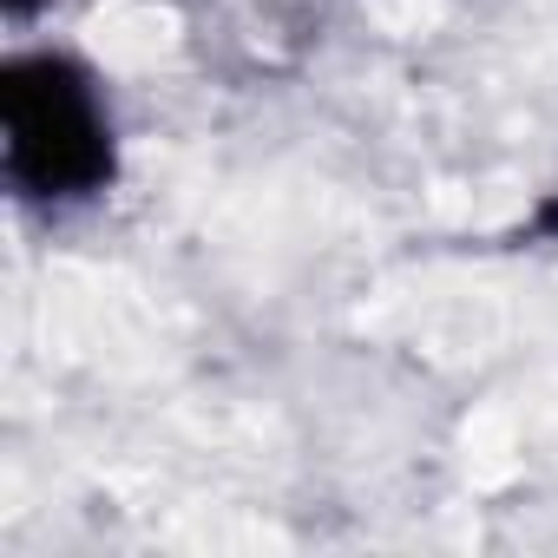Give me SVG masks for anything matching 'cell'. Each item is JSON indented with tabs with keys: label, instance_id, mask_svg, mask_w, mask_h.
Instances as JSON below:
<instances>
[{
	"label": "cell",
	"instance_id": "1",
	"mask_svg": "<svg viewBox=\"0 0 558 558\" xmlns=\"http://www.w3.org/2000/svg\"><path fill=\"white\" fill-rule=\"evenodd\" d=\"M86 53L99 66H119V73H138V66H158L178 53L184 40V21L165 0H106V8L86 14Z\"/></svg>",
	"mask_w": 558,
	"mask_h": 558
},
{
	"label": "cell",
	"instance_id": "2",
	"mask_svg": "<svg viewBox=\"0 0 558 558\" xmlns=\"http://www.w3.org/2000/svg\"><path fill=\"white\" fill-rule=\"evenodd\" d=\"M460 447H466V473H473L480 486H499V480H512V466H519V434H512V421H506L499 408H480V414L466 421Z\"/></svg>",
	"mask_w": 558,
	"mask_h": 558
}]
</instances>
